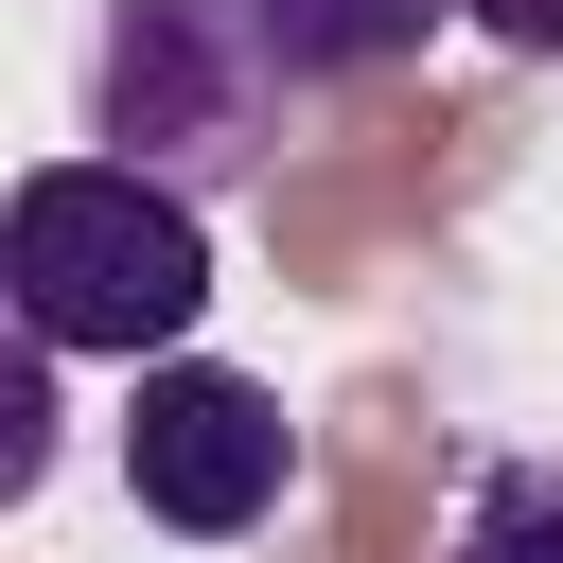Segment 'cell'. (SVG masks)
<instances>
[{"mask_svg": "<svg viewBox=\"0 0 563 563\" xmlns=\"http://www.w3.org/2000/svg\"><path fill=\"white\" fill-rule=\"evenodd\" d=\"M440 563H563V457H493L440 528Z\"/></svg>", "mask_w": 563, "mask_h": 563, "instance_id": "5", "label": "cell"}, {"mask_svg": "<svg viewBox=\"0 0 563 563\" xmlns=\"http://www.w3.org/2000/svg\"><path fill=\"white\" fill-rule=\"evenodd\" d=\"M88 123H106V158L211 194V176L264 158L282 70L229 35V0H106V35H88Z\"/></svg>", "mask_w": 563, "mask_h": 563, "instance_id": "2", "label": "cell"}, {"mask_svg": "<svg viewBox=\"0 0 563 563\" xmlns=\"http://www.w3.org/2000/svg\"><path fill=\"white\" fill-rule=\"evenodd\" d=\"M282 475H299V422H282L264 369H211V352H158V369H141V405H123V493H141V528L246 545V528L282 510Z\"/></svg>", "mask_w": 563, "mask_h": 563, "instance_id": "3", "label": "cell"}, {"mask_svg": "<svg viewBox=\"0 0 563 563\" xmlns=\"http://www.w3.org/2000/svg\"><path fill=\"white\" fill-rule=\"evenodd\" d=\"M475 35H493V53H528V70H563V0H475Z\"/></svg>", "mask_w": 563, "mask_h": 563, "instance_id": "6", "label": "cell"}, {"mask_svg": "<svg viewBox=\"0 0 563 563\" xmlns=\"http://www.w3.org/2000/svg\"><path fill=\"white\" fill-rule=\"evenodd\" d=\"M475 0H229V35L282 70V88H369V70H405L422 35H457Z\"/></svg>", "mask_w": 563, "mask_h": 563, "instance_id": "4", "label": "cell"}, {"mask_svg": "<svg viewBox=\"0 0 563 563\" xmlns=\"http://www.w3.org/2000/svg\"><path fill=\"white\" fill-rule=\"evenodd\" d=\"M0 282H18V334L35 352H194L211 317V211L141 158H35L0 194Z\"/></svg>", "mask_w": 563, "mask_h": 563, "instance_id": "1", "label": "cell"}]
</instances>
